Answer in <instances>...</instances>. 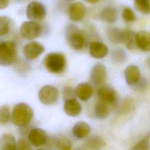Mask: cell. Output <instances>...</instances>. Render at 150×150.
<instances>
[{
    "mask_svg": "<svg viewBox=\"0 0 150 150\" xmlns=\"http://www.w3.org/2000/svg\"><path fill=\"white\" fill-rule=\"evenodd\" d=\"M33 117V111L27 104L20 103L16 104L12 111V123L17 127H25L29 124Z\"/></svg>",
    "mask_w": 150,
    "mask_h": 150,
    "instance_id": "obj_1",
    "label": "cell"
},
{
    "mask_svg": "<svg viewBox=\"0 0 150 150\" xmlns=\"http://www.w3.org/2000/svg\"><path fill=\"white\" fill-rule=\"evenodd\" d=\"M44 65L49 72L54 74H60L65 69V57L60 53H48L45 57Z\"/></svg>",
    "mask_w": 150,
    "mask_h": 150,
    "instance_id": "obj_2",
    "label": "cell"
},
{
    "mask_svg": "<svg viewBox=\"0 0 150 150\" xmlns=\"http://www.w3.org/2000/svg\"><path fill=\"white\" fill-rule=\"evenodd\" d=\"M17 57V52L15 44L12 42L5 41L0 44V64L9 66L13 63Z\"/></svg>",
    "mask_w": 150,
    "mask_h": 150,
    "instance_id": "obj_3",
    "label": "cell"
},
{
    "mask_svg": "<svg viewBox=\"0 0 150 150\" xmlns=\"http://www.w3.org/2000/svg\"><path fill=\"white\" fill-rule=\"evenodd\" d=\"M66 37L70 47L74 50H80L86 43V38L83 33L74 26L67 28Z\"/></svg>",
    "mask_w": 150,
    "mask_h": 150,
    "instance_id": "obj_4",
    "label": "cell"
},
{
    "mask_svg": "<svg viewBox=\"0 0 150 150\" xmlns=\"http://www.w3.org/2000/svg\"><path fill=\"white\" fill-rule=\"evenodd\" d=\"M38 97L42 103L45 105H52L58 99L59 91L54 86L46 85L42 87L39 91Z\"/></svg>",
    "mask_w": 150,
    "mask_h": 150,
    "instance_id": "obj_5",
    "label": "cell"
},
{
    "mask_svg": "<svg viewBox=\"0 0 150 150\" xmlns=\"http://www.w3.org/2000/svg\"><path fill=\"white\" fill-rule=\"evenodd\" d=\"M20 33L23 38L28 40H32L40 36L41 28L37 22L26 21L23 22L21 26Z\"/></svg>",
    "mask_w": 150,
    "mask_h": 150,
    "instance_id": "obj_6",
    "label": "cell"
},
{
    "mask_svg": "<svg viewBox=\"0 0 150 150\" xmlns=\"http://www.w3.org/2000/svg\"><path fill=\"white\" fill-rule=\"evenodd\" d=\"M46 16L43 6L37 1L31 2L26 8V16L31 21H42Z\"/></svg>",
    "mask_w": 150,
    "mask_h": 150,
    "instance_id": "obj_7",
    "label": "cell"
},
{
    "mask_svg": "<svg viewBox=\"0 0 150 150\" xmlns=\"http://www.w3.org/2000/svg\"><path fill=\"white\" fill-rule=\"evenodd\" d=\"M44 52V46L37 42H29L26 44L23 47V55L29 60L36 59Z\"/></svg>",
    "mask_w": 150,
    "mask_h": 150,
    "instance_id": "obj_8",
    "label": "cell"
},
{
    "mask_svg": "<svg viewBox=\"0 0 150 150\" xmlns=\"http://www.w3.org/2000/svg\"><path fill=\"white\" fill-rule=\"evenodd\" d=\"M91 79L96 85L103 84L107 79L105 67L101 63L96 64L91 71Z\"/></svg>",
    "mask_w": 150,
    "mask_h": 150,
    "instance_id": "obj_9",
    "label": "cell"
},
{
    "mask_svg": "<svg viewBox=\"0 0 150 150\" xmlns=\"http://www.w3.org/2000/svg\"><path fill=\"white\" fill-rule=\"evenodd\" d=\"M125 81L131 86H134L141 80L140 71L138 66L133 64L128 66L124 71Z\"/></svg>",
    "mask_w": 150,
    "mask_h": 150,
    "instance_id": "obj_10",
    "label": "cell"
},
{
    "mask_svg": "<svg viewBox=\"0 0 150 150\" xmlns=\"http://www.w3.org/2000/svg\"><path fill=\"white\" fill-rule=\"evenodd\" d=\"M30 143L34 146L38 147L43 145L46 141V134L40 128L32 129L28 135Z\"/></svg>",
    "mask_w": 150,
    "mask_h": 150,
    "instance_id": "obj_11",
    "label": "cell"
},
{
    "mask_svg": "<svg viewBox=\"0 0 150 150\" xmlns=\"http://www.w3.org/2000/svg\"><path fill=\"white\" fill-rule=\"evenodd\" d=\"M135 44L142 51L150 52V32L146 30L137 32L135 35Z\"/></svg>",
    "mask_w": 150,
    "mask_h": 150,
    "instance_id": "obj_12",
    "label": "cell"
},
{
    "mask_svg": "<svg viewBox=\"0 0 150 150\" xmlns=\"http://www.w3.org/2000/svg\"><path fill=\"white\" fill-rule=\"evenodd\" d=\"M86 13V7L81 2L72 4L69 9V16L71 21L78 22L81 21Z\"/></svg>",
    "mask_w": 150,
    "mask_h": 150,
    "instance_id": "obj_13",
    "label": "cell"
},
{
    "mask_svg": "<svg viewBox=\"0 0 150 150\" xmlns=\"http://www.w3.org/2000/svg\"><path fill=\"white\" fill-rule=\"evenodd\" d=\"M63 109L65 113L70 117L79 115L82 110L80 103L74 98L67 99L64 104Z\"/></svg>",
    "mask_w": 150,
    "mask_h": 150,
    "instance_id": "obj_14",
    "label": "cell"
},
{
    "mask_svg": "<svg viewBox=\"0 0 150 150\" xmlns=\"http://www.w3.org/2000/svg\"><path fill=\"white\" fill-rule=\"evenodd\" d=\"M108 53L107 46L100 42H92L90 44V55L96 59L105 57Z\"/></svg>",
    "mask_w": 150,
    "mask_h": 150,
    "instance_id": "obj_15",
    "label": "cell"
},
{
    "mask_svg": "<svg viewBox=\"0 0 150 150\" xmlns=\"http://www.w3.org/2000/svg\"><path fill=\"white\" fill-rule=\"evenodd\" d=\"M97 96L100 101L107 104H113L117 99L115 91L112 88L107 86L101 87L98 90Z\"/></svg>",
    "mask_w": 150,
    "mask_h": 150,
    "instance_id": "obj_16",
    "label": "cell"
},
{
    "mask_svg": "<svg viewBox=\"0 0 150 150\" xmlns=\"http://www.w3.org/2000/svg\"><path fill=\"white\" fill-rule=\"evenodd\" d=\"M91 132L90 126L84 121H79L72 128L73 135L77 139H84L88 137Z\"/></svg>",
    "mask_w": 150,
    "mask_h": 150,
    "instance_id": "obj_17",
    "label": "cell"
},
{
    "mask_svg": "<svg viewBox=\"0 0 150 150\" xmlns=\"http://www.w3.org/2000/svg\"><path fill=\"white\" fill-rule=\"evenodd\" d=\"M93 87L87 83H82L77 85L76 88V94L81 101H86L89 100L93 94Z\"/></svg>",
    "mask_w": 150,
    "mask_h": 150,
    "instance_id": "obj_18",
    "label": "cell"
},
{
    "mask_svg": "<svg viewBox=\"0 0 150 150\" xmlns=\"http://www.w3.org/2000/svg\"><path fill=\"white\" fill-rule=\"evenodd\" d=\"M17 144L14 136L11 134H4L0 139V150H16Z\"/></svg>",
    "mask_w": 150,
    "mask_h": 150,
    "instance_id": "obj_19",
    "label": "cell"
},
{
    "mask_svg": "<svg viewBox=\"0 0 150 150\" xmlns=\"http://www.w3.org/2000/svg\"><path fill=\"white\" fill-rule=\"evenodd\" d=\"M102 19L107 23H113L117 20V12L115 8L112 7L104 8L101 13Z\"/></svg>",
    "mask_w": 150,
    "mask_h": 150,
    "instance_id": "obj_20",
    "label": "cell"
},
{
    "mask_svg": "<svg viewBox=\"0 0 150 150\" xmlns=\"http://www.w3.org/2000/svg\"><path fill=\"white\" fill-rule=\"evenodd\" d=\"M107 104L100 100L97 103L94 107V114L97 118L102 119L108 115L109 109Z\"/></svg>",
    "mask_w": 150,
    "mask_h": 150,
    "instance_id": "obj_21",
    "label": "cell"
},
{
    "mask_svg": "<svg viewBox=\"0 0 150 150\" xmlns=\"http://www.w3.org/2000/svg\"><path fill=\"white\" fill-rule=\"evenodd\" d=\"M135 35L134 32L130 30H124V36L122 42L125 43L129 49H132L135 44Z\"/></svg>",
    "mask_w": 150,
    "mask_h": 150,
    "instance_id": "obj_22",
    "label": "cell"
},
{
    "mask_svg": "<svg viewBox=\"0 0 150 150\" xmlns=\"http://www.w3.org/2000/svg\"><path fill=\"white\" fill-rule=\"evenodd\" d=\"M134 6L138 11L143 14L150 13V0H135Z\"/></svg>",
    "mask_w": 150,
    "mask_h": 150,
    "instance_id": "obj_23",
    "label": "cell"
},
{
    "mask_svg": "<svg viewBox=\"0 0 150 150\" xmlns=\"http://www.w3.org/2000/svg\"><path fill=\"white\" fill-rule=\"evenodd\" d=\"M124 30L118 28H111L108 31V38L114 43H120L123 41Z\"/></svg>",
    "mask_w": 150,
    "mask_h": 150,
    "instance_id": "obj_24",
    "label": "cell"
},
{
    "mask_svg": "<svg viewBox=\"0 0 150 150\" xmlns=\"http://www.w3.org/2000/svg\"><path fill=\"white\" fill-rule=\"evenodd\" d=\"M104 145V141L98 137H94L90 138L87 142V146L92 150H99Z\"/></svg>",
    "mask_w": 150,
    "mask_h": 150,
    "instance_id": "obj_25",
    "label": "cell"
},
{
    "mask_svg": "<svg viewBox=\"0 0 150 150\" xmlns=\"http://www.w3.org/2000/svg\"><path fill=\"white\" fill-rule=\"evenodd\" d=\"M55 146L56 150H71L72 148L71 141L64 137L57 139Z\"/></svg>",
    "mask_w": 150,
    "mask_h": 150,
    "instance_id": "obj_26",
    "label": "cell"
},
{
    "mask_svg": "<svg viewBox=\"0 0 150 150\" xmlns=\"http://www.w3.org/2000/svg\"><path fill=\"white\" fill-rule=\"evenodd\" d=\"M11 26L10 19L5 16H2L0 17V35L4 36L6 35L9 29Z\"/></svg>",
    "mask_w": 150,
    "mask_h": 150,
    "instance_id": "obj_27",
    "label": "cell"
},
{
    "mask_svg": "<svg viewBox=\"0 0 150 150\" xmlns=\"http://www.w3.org/2000/svg\"><path fill=\"white\" fill-rule=\"evenodd\" d=\"M11 117L10 110L7 105H2L0 108V123L1 125L7 124Z\"/></svg>",
    "mask_w": 150,
    "mask_h": 150,
    "instance_id": "obj_28",
    "label": "cell"
},
{
    "mask_svg": "<svg viewBox=\"0 0 150 150\" xmlns=\"http://www.w3.org/2000/svg\"><path fill=\"white\" fill-rule=\"evenodd\" d=\"M123 19L127 22H134L135 19V15L132 10L128 7L124 8L122 13Z\"/></svg>",
    "mask_w": 150,
    "mask_h": 150,
    "instance_id": "obj_29",
    "label": "cell"
},
{
    "mask_svg": "<svg viewBox=\"0 0 150 150\" xmlns=\"http://www.w3.org/2000/svg\"><path fill=\"white\" fill-rule=\"evenodd\" d=\"M113 58L117 62H124L126 59V54L125 52L121 49H115L112 53Z\"/></svg>",
    "mask_w": 150,
    "mask_h": 150,
    "instance_id": "obj_30",
    "label": "cell"
},
{
    "mask_svg": "<svg viewBox=\"0 0 150 150\" xmlns=\"http://www.w3.org/2000/svg\"><path fill=\"white\" fill-rule=\"evenodd\" d=\"M132 150H150V146L147 139H144L136 144Z\"/></svg>",
    "mask_w": 150,
    "mask_h": 150,
    "instance_id": "obj_31",
    "label": "cell"
},
{
    "mask_svg": "<svg viewBox=\"0 0 150 150\" xmlns=\"http://www.w3.org/2000/svg\"><path fill=\"white\" fill-rule=\"evenodd\" d=\"M18 150H31L30 144L25 139H20L18 143Z\"/></svg>",
    "mask_w": 150,
    "mask_h": 150,
    "instance_id": "obj_32",
    "label": "cell"
},
{
    "mask_svg": "<svg viewBox=\"0 0 150 150\" xmlns=\"http://www.w3.org/2000/svg\"><path fill=\"white\" fill-rule=\"evenodd\" d=\"M10 0H0V9H4L6 8L9 3Z\"/></svg>",
    "mask_w": 150,
    "mask_h": 150,
    "instance_id": "obj_33",
    "label": "cell"
},
{
    "mask_svg": "<svg viewBox=\"0 0 150 150\" xmlns=\"http://www.w3.org/2000/svg\"><path fill=\"white\" fill-rule=\"evenodd\" d=\"M85 1L90 4H96L100 1V0H85Z\"/></svg>",
    "mask_w": 150,
    "mask_h": 150,
    "instance_id": "obj_34",
    "label": "cell"
},
{
    "mask_svg": "<svg viewBox=\"0 0 150 150\" xmlns=\"http://www.w3.org/2000/svg\"><path fill=\"white\" fill-rule=\"evenodd\" d=\"M146 62V64H147L148 67L150 69V55L147 57Z\"/></svg>",
    "mask_w": 150,
    "mask_h": 150,
    "instance_id": "obj_35",
    "label": "cell"
},
{
    "mask_svg": "<svg viewBox=\"0 0 150 150\" xmlns=\"http://www.w3.org/2000/svg\"><path fill=\"white\" fill-rule=\"evenodd\" d=\"M36 150H46V149H36Z\"/></svg>",
    "mask_w": 150,
    "mask_h": 150,
    "instance_id": "obj_36",
    "label": "cell"
}]
</instances>
